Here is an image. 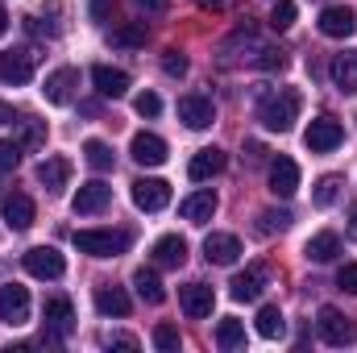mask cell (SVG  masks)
Listing matches in <instances>:
<instances>
[{"mask_svg":"<svg viewBox=\"0 0 357 353\" xmlns=\"http://www.w3.org/2000/svg\"><path fill=\"white\" fill-rule=\"evenodd\" d=\"M299 108H303V96L295 88L266 91V96L258 100V121L266 125L270 133H287V129L299 121Z\"/></svg>","mask_w":357,"mask_h":353,"instance_id":"1","label":"cell"},{"mask_svg":"<svg viewBox=\"0 0 357 353\" xmlns=\"http://www.w3.org/2000/svg\"><path fill=\"white\" fill-rule=\"evenodd\" d=\"M75 250L88 258H121L129 250V233L125 229H79Z\"/></svg>","mask_w":357,"mask_h":353,"instance_id":"2","label":"cell"},{"mask_svg":"<svg viewBox=\"0 0 357 353\" xmlns=\"http://www.w3.org/2000/svg\"><path fill=\"white\" fill-rule=\"evenodd\" d=\"M38 50L33 46H13V50H0V84H29L33 71H38Z\"/></svg>","mask_w":357,"mask_h":353,"instance_id":"3","label":"cell"},{"mask_svg":"<svg viewBox=\"0 0 357 353\" xmlns=\"http://www.w3.org/2000/svg\"><path fill=\"white\" fill-rule=\"evenodd\" d=\"M316 333H320V341L324 345H354L357 341V320H349L345 312H337V308H320V316H316Z\"/></svg>","mask_w":357,"mask_h":353,"instance_id":"4","label":"cell"},{"mask_svg":"<svg viewBox=\"0 0 357 353\" xmlns=\"http://www.w3.org/2000/svg\"><path fill=\"white\" fill-rule=\"evenodd\" d=\"M341 142H345V129H341L337 117H316V121L307 125V133H303V146H307L312 154H328V150H337Z\"/></svg>","mask_w":357,"mask_h":353,"instance_id":"5","label":"cell"},{"mask_svg":"<svg viewBox=\"0 0 357 353\" xmlns=\"http://www.w3.org/2000/svg\"><path fill=\"white\" fill-rule=\"evenodd\" d=\"M21 266H25L33 278H63L67 258H63L54 246H33V250H25V254H21Z\"/></svg>","mask_w":357,"mask_h":353,"instance_id":"6","label":"cell"},{"mask_svg":"<svg viewBox=\"0 0 357 353\" xmlns=\"http://www.w3.org/2000/svg\"><path fill=\"white\" fill-rule=\"evenodd\" d=\"M0 320L13 324V329H21L29 320V291L21 283H4L0 287Z\"/></svg>","mask_w":357,"mask_h":353,"instance_id":"7","label":"cell"},{"mask_svg":"<svg viewBox=\"0 0 357 353\" xmlns=\"http://www.w3.org/2000/svg\"><path fill=\"white\" fill-rule=\"evenodd\" d=\"M266 283H270V270H266V266H250V270L233 274L229 295H233V299H241V303H254V299H262Z\"/></svg>","mask_w":357,"mask_h":353,"instance_id":"8","label":"cell"},{"mask_svg":"<svg viewBox=\"0 0 357 353\" xmlns=\"http://www.w3.org/2000/svg\"><path fill=\"white\" fill-rule=\"evenodd\" d=\"M133 204L142 212H162L171 204V183L167 179H137L133 183Z\"/></svg>","mask_w":357,"mask_h":353,"instance_id":"9","label":"cell"},{"mask_svg":"<svg viewBox=\"0 0 357 353\" xmlns=\"http://www.w3.org/2000/svg\"><path fill=\"white\" fill-rule=\"evenodd\" d=\"M71 329H75L71 299H63V295L46 299V337H50V341H63V337H71Z\"/></svg>","mask_w":357,"mask_h":353,"instance_id":"10","label":"cell"},{"mask_svg":"<svg viewBox=\"0 0 357 353\" xmlns=\"http://www.w3.org/2000/svg\"><path fill=\"white\" fill-rule=\"evenodd\" d=\"M108 200H112V187H108V183H100V179H91V183H84V187L75 191L71 208H75V216H96V212H104V208H108Z\"/></svg>","mask_w":357,"mask_h":353,"instance_id":"11","label":"cell"},{"mask_svg":"<svg viewBox=\"0 0 357 353\" xmlns=\"http://www.w3.org/2000/svg\"><path fill=\"white\" fill-rule=\"evenodd\" d=\"M354 29H357V13L349 4H328L320 13V33L324 38H354Z\"/></svg>","mask_w":357,"mask_h":353,"instance_id":"12","label":"cell"},{"mask_svg":"<svg viewBox=\"0 0 357 353\" xmlns=\"http://www.w3.org/2000/svg\"><path fill=\"white\" fill-rule=\"evenodd\" d=\"M178 303H183V312H187L191 320H204V316H212L216 295H212L208 283H187V287H178Z\"/></svg>","mask_w":357,"mask_h":353,"instance_id":"13","label":"cell"},{"mask_svg":"<svg viewBox=\"0 0 357 353\" xmlns=\"http://www.w3.org/2000/svg\"><path fill=\"white\" fill-rule=\"evenodd\" d=\"M75 84H79V71H75V67H59V71H50V75H46V84H42L46 104H71Z\"/></svg>","mask_w":357,"mask_h":353,"instance_id":"14","label":"cell"},{"mask_svg":"<svg viewBox=\"0 0 357 353\" xmlns=\"http://www.w3.org/2000/svg\"><path fill=\"white\" fill-rule=\"evenodd\" d=\"M178 121H183L187 129H208V125L216 121V108H212L208 96H183V100H178Z\"/></svg>","mask_w":357,"mask_h":353,"instance_id":"15","label":"cell"},{"mask_svg":"<svg viewBox=\"0 0 357 353\" xmlns=\"http://www.w3.org/2000/svg\"><path fill=\"white\" fill-rule=\"evenodd\" d=\"M129 154H133L137 167H162V163H167V142H162L158 133H137V137L129 142Z\"/></svg>","mask_w":357,"mask_h":353,"instance_id":"16","label":"cell"},{"mask_svg":"<svg viewBox=\"0 0 357 353\" xmlns=\"http://www.w3.org/2000/svg\"><path fill=\"white\" fill-rule=\"evenodd\" d=\"M204 258H208L212 266H233L237 258H241V241H237L233 233H208Z\"/></svg>","mask_w":357,"mask_h":353,"instance_id":"17","label":"cell"},{"mask_svg":"<svg viewBox=\"0 0 357 353\" xmlns=\"http://www.w3.org/2000/svg\"><path fill=\"white\" fill-rule=\"evenodd\" d=\"M0 212H4V220H8V229H13V233H25V229L33 225V200H29L25 191H13V195H4Z\"/></svg>","mask_w":357,"mask_h":353,"instance_id":"18","label":"cell"},{"mask_svg":"<svg viewBox=\"0 0 357 353\" xmlns=\"http://www.w3.org/2000/svg\"><path fill=\"white\" fill-rule=\"evenodd\" d=\"M270 191L274 195H282V200H291L295 191H299V167H295V158H274L270 163Z\"/></svg>","mask_w":357,"mask_h":353,"instance_id":"19","label":"cell"},{"mask_svg":"<svg viewBox=\"0 0 357 353\" xmlns=\"http://www.w3.org/2000/svg\"><path fill=\"white\" fill-rule=\"evenodd\" d=\"M38 179H42V187H46L50 195H59V191L67 187V179H71V158H63V154L42 158V163H38Z\"/></svg>","mask_w":357,"mask_h":353,"instance_id":"20","label":"cell"},{"mask_svg":"<svg viewBox=\"0 0 357 353\" xmlns=\"http://www.w3.org/2000/svg\"><path fill=\"white\" fill-rule=\"evenodd\" d=\"M91 84H96V91H100L104 100H121V96L129 91V75L100 63V67H91Z\"/></svg>","mask_w":357,"mask_h":353,"instance_id":"21","label":"cell"},{"mask_svg":"<svg viewBox=\"0 0 357 353\" xmlns=\"http://www.w3.org/2000/svg\"><path fill=\"white\" fill-rule=\"evenodd\" d=\"M178 212H183V220H191V225H208V220L216 216V195H212V191H191V195L178 204Z\"/></svg>","mask_w":357,"mask_h":353,"instance_id":"22","label":"cell"},{"mask_svg":"<svg viewBox=\"0 0 357 353\" xmlns=\"http://www.w3.org/2000/svg\"><path fill=\"white\" fill-rule=\"evenodd\" d=\"M96 312H100V316H129V295H125V287L100 283V287H96Z\"/></svg>","mask_w":357,"mask_h":353,"instance_id":"23","label":"cell"},{"mask_svg":"<svg viewBox=\"0 0 357 353\" xmlns=\"http://www.w3.org/2000/svg\"><path fill=\"white\" fill-rule=\"evenodd\" d=\"M225 150H216V146H208V150H199L191 163H187V175L195 179V183H204V179H212V175H220L225 171Z\"/></svg>","mask_w":357,"mask_h":353,"instance_id":"24","label":"cell"},{"mask_svg":"<svg viewBox=\"0 0 357 353\" xmlns=\"http://www.w3.org/2000/svg\"><path fill=\"white\" fill-rule=\"evenodd\" d=\"M154 262L167 266V270H178V266L187 262V241H183L178 233H167V237H158V241H154Z\"/></svg>","mask_w":357,"mask_h":353,"instance_id":"25","label":"cell"},{"mask_svg":"<svg viewBox=\"0 0 357 353\" xmlns=\"http://www.w3.org/2000/svg\"><path fill=\"white\" fill-rule=\"evenodd\" d=\"M133 291H137V299H142V303H150V308L167 299V287H162L158 270H146V266H142V270H133Z\"/></svg>","mask_w":357,"mask_h":353,"instance_id":"26","label":"cell"},{"mask_svg":"<svg viewBox=\"0 0 357 353\" xmlns=\"http://www.w3.org/2000/svg\"><path fill=\"white\" fill-rule=\"evenodd\" d=\"M333 84L345 96H357V50H345L333 59Z\"/></svg>","mask_w":357,"mask_h":353,"instance_id":"27","label":"cell"},{"mask_svg":"<svg viewBox=\"0 0 357 353\" xmlns=\"http://www.w3.org/2000/svg\"><path fill=\"white\" fill-rule=\"evenodd\" d=\"M303 254H307V262H333V258L341 254V237H337V233H316Z\"/></svg>","mask_w":357,"mask_h":353,"instance_id":"28","label":"cell"},{"mask_svg":"<svg viewBox=\"0 0 357 353\" xmlns=\"http://www.w3.org/2000/svg\"><path fill=\"white\" fill-rule=\"evenodd\" d=\"M108 42H112V46H121V50H137V46H146V21L116 25V29L108 33Z\"/></svg>","mask_w":357,"mask_h":353,"instance_id":"29","label":"cell"},{"mask_svg":"<svg viewBox=\"0 0 357 353\" xmlns=\"http://www.w3.org/2000/svg\"><path fill=\"white\" fill-rule=\"evenodd\" d=\"M254 329H258V337H266V341H278L282 333H287V320H282V312L266 303L262 312H258V320H254Z\"/></svg>","mask_w":357,"mask_h":353,"instance_id":"30","label":"cell"},{"mask_svg":"<svg viewBox=\"0 0 357 353\" xmlns=\"http://www.w3.org/2000/svg\"><path fill=\"white\" fill-rule=\"evenodd\" d=\"M216 345H220V350H245V324L233 320V316H225V320L216 324Z\"/></svg>","mask_w":357,"mask_h":353,"instance_id":"31","label":"cell"},{"mask_svg":"<svg viewBox=\"0 0 357 353\" xmlns=\"http://www.w3.org/2000/svg\"><path fill=\"white\" fill-rule=\"evenodd\" d=\"M291 220H295V216H291L287 208H278V212L270 208V212L258 216V233H262V237H270V233H287V229H291Z\"/></svg>","mask_w":357,"mask_h":353,"instance_id":"32","label":"cell"},{"mask_svg":"<svg viewBox=\"0 0 357 353\" xmlns=\"http://www.w3.org/2000/svg\"><path fill=\"white\" fill-rule=\"evenodd\" d=\"M84 158H88V163L96 167V171H112V167H116V158H112V150H108L104 142H96V137H91L88 146H84Z\"/></svg>","mask_w":357,"mask_h":353,"instance_id":"33","label":"cell"},{"mask_svg":"<svg viewBox=\"0 0 357 353\" xmlns=\"http://www.w3.org/2000/svg\"><path fill=\"white\" fill-rule=\"evenodd\" d=\"M337 191H341V175H324L316 183V191H312V204H316V208H328V204L337 200Z\"/></svg>","mask_w":357,"mask_h":353,"instance_id":"34","label":"cell"},{"mask_svg":"<svg viewBox=\"0 0 357 353\" xmlns=\"http://www.w3.org/2000/svg\"><path fill=\"white\" fill-rule=\"evenodd\" d=\"M154 345L162 353H178V345H183V341H178V329L175 324H158V329H154Z\"/></svg>","mask_w":357,"mask_h":353,"instance_id":"35","label":"cell"},{"mask_svg":"<svg viewBox=\"0 0 357 353\" xmlns=\"http://www.w3.org/2000/svg\"><path fill=\"white\" fill-rule=\"evenodd\" d=\"M270 25L274 29H291L295 25V0H278L274 13H270Z\"/></svg>","mask_w":357,"mask_h":353,"instance_id":"36","label":"cell"},{"mask_svg":"<svg viewBox=\"0 0 357 353\" xmlns=\"http://www.w3.org/2000/svg\"><path fill=\"white\" fill-rule=\"evenodd\" d=\"M254 67H262V71H282V67H287V54L262 46V50H258V59H254Z\"/></svg>","mask_w":357,"mask_h":353,"instance_id":"37","label":"cell"},{"mask_svg":"<svg viewBox=\"0 0 357 353\" xmlns=\"http://www.w3.org/2000/svg\"><path fill=\"white\" fill-rule=\"evenodd\" d=\"M21 125H25V137H21V150H25V146H42V142H46V125H42V121H33V117H25Z\"/></svg>","mask_w":357,"mask_h":353,"instance_id":"38","label":"cell"},{"mask_svg":"<svg viewBox=\"0 0 357 353\" xmlns=\"http://www.w3.org/2000/svg\"><path fill=\"white\" fill-rule=\"evenodd\" d=\"M133 108H137V117H158V112H162V100H158L154 91H142V96L133 100Z\"/></svg>","mask_w":357,"mask_h":353,"instance_id":"39","label":"cell"},{"mask_svg":"<svg viewBox=\"0 0 357 353\" xmlns=\"http://www.w3.org/2000/svg\"><path fill=\"white\" fill-rule=\"evenodd\" d=\"M21 163V142H0V171H17Z\"/></svg>","mask_w":357,"mask_h":353,"instance_id":"40","label":"cell"},{"mask_svg":"<svg viewBox=\"0 0 357 353\" xmlns=\"http://www.w3.org/2000/svg\"><path fill=\"white\" fill-rule=\"evenodd\" d=\"M162 71L175 75V80H183V75H187V59H183L178 50H167V54H162Z\"/></svg>","mask_w":357,"mask_h":353,"instance_id":"41","label":"cell"},{"mask_svg":"<svg viewBox=\"0 0 357 353\" xmlns=\"http://www.w3.org/2000/svg\"><path fill=\"white\" fill-rule=\"evenodd\" d=\"M337 287H341L345 295H357V262L341 266V274H337Z\"/></svg>","mask_w":357,"mask_h":353,"instance_id":"42","label":"cell"},{"mask_svg":"<svg viewBox=\"0 0 357 353\" xmlns=\"http://www.w3.org/2000/svg\"><path fill=\"white\" fill-rule=\"evenodd\" d=\"M112 8H116L112 0H91V21L96 25H108L112 21Z\"/></svg>","mask_w":357,"mask_h":353,"instance_id":"43","label":"cell"},{"mask_svg":"<svg viewBox=\"0 0 357 353\" xmlns=\"http://www.w3.org/2000/svg\"><path fill=\"white\" fill-rule=\"evenodd\" d=\"M104 345H108V350H137V337H129V333H108Z\"/></svg>","mask_w":357,"mask_h":353,"instance_id":"44","label":"cell"},{"mask_svg":"<svg viewBox=\"0 0 357 353\" xmlns=\"http://www.w3.org/2000/svg\"><path fill=\"white\" fill-rule=\"evenodd\" d=\"M13 121H17V108H13V104H4V100H0V125H13Z\"/></svg>","mask_w":357,"mask_h":353,"instance_id":"45","label":"cell"},{"mask_svg":"<svg viewBox=\"0 0 357 353\" xmlns=\"http://www.w3.org/2000/svg\"><path fill=\"white\" fill-rule=\"evenodd\" d=\"M146 13H167V0H137Z\"/></svg>","mask_w":357,"mask_h":353,"instance_id":"46","label":"cell"},{"mask_svg":"<svg viewBox=\"0 0 357 353\" xmlns=\"http://www.w3.org/2000/svg\"><path fill=\"white\" fill-rule=\"evenodd\" d=\"M245 150H250V163H262V154H266V150H262V146H258V142H250V146H245Z\"/></svg>","mask_w":357,"mask_h":353,"instance_id":"47","label":"cell"},{"mask_svg":"<svg viewBox=\"0 0 357 353\" xmlns=\"http://www.w3.org/2000/svg\"><path fill=\"white\" fill-rule=\"evenodd\" d=\"M4 33H8V8L0 4V38H4Z\"/></svg>","mask_w":357,"mask_h":353,"instance_id":"48","label":"cell"},{"mask_svg":"<svg viewBox=\"0 0 357 353\" xmlns=\"http://www.w3.org/2000/svg\"><path fill=\"white\" fill-rule=\"evenodd\" d=\"M229 0H199V8H225Z\"/></svg>","mask_w":357,"mask_h":353,"instance_id":"49","label":"cell"},{"mask_svg":"<svg viewBox=\"0 0 357 353\" xmlns=\"http://www.w3.org/2000/svg\"><path fill=\"white\" fill-rule=\"evenodd\" d=\"M349 237H354V241H357V208H354V212H349Z\"/></svg>","mask_w":357,"mask_h":353,"instance_id":"50","label":"cell"}]
</instances>
